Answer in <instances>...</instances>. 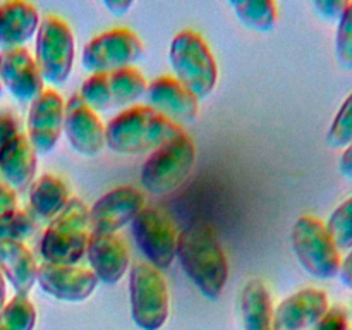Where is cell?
<instances>
[{
	"label": "cell",
	"instance_id": "cell-1",
	"mask_svg": "<svg viewBox=\"0 0 352 330\" xmlns=\"http://www.w3.org/2000/svg\"><path fill=\"white\" fill-rule=\"evenodd\" d=\"M175 258L203 296L220 298L229 278V260L212 227L196 223L179 232Z\"/></svg>",
	"mask_w": 352,
	"mask_h": 330
},
{
	"label": "cell",
	"instance_id": "cell-2",
	"mask_svg": "<svg viewBox=\"0 0 352 330\" xmlns=\"http://www.w3.org/2000/svg\"><path fill=\"white\" fill-rule=\"evenodd\" d=\"M186 131L148 105H134L117 113L105 127V144L119 155L151 153Z\"/></svg>",
	"mask_w": 352,
	"mask_h": 330
},
{
	"label": "cell",
	"instance_id": "cell-3",
	"mask_svg": "<svg viewBox=\"0 0 352 330\" xmlns=\"http://www.w3.org/2000/svg\"><path fill=\"white\" fill-rule=\"evenodd\" d=\"M89 236L88 205L82 199L71 198L41 236L40 253L45 263L78 265L86 256Z\"/></svg>",
	"mask_w": 352,
	"mask_h": 330
},
{
	"label": "cell",
	"instance_id": "cell-4",
	"mask_svg": "<svg viewBox=\"0 0 352 330\" xmlns=\"http://www.w3.org/2000/svg\"><path fill=\"white\" fill-rule=\"evenodd\" d=\"M170 58L174 78L189 89L198 100L206 98L219 81V65L208 43L195 30H184L170 43Z\"/></svg>",
	"mask_w": 352,
	"mask_h": 330
},
{
	"label": "cell",
	"instance_id": "cell-5",
	"mask_svg": "<svg viewBox=\"0 0 352 330\" xmlns=\"http://www.w3.org/2000/svg\"><path fill=\"white\" fill-rule=\"evenodd\" d=\"M196 162V144L188 133L174 138L148 155L141 168V184L155 196L181 188Z\"/></svg>",
	"mask_w": 352,
	"mask_h": 330
},
{
	"label": "cell",
	"instance_id": "cell-6",
	"mask_svg": "<svg viewBox=\"0 0 352 330\" xmlns=\"http://www.w3.org/2000/svg\"><path fill=\"white\" fill-rule=\"evenodd\" d=\"M291 244L299 265L311 277L330 280L339 275L342 263L340 251L320 219L313 215L299 217L292 227Z\"/></svg>",
	"mask_w": 352,
	"mask_h": 330
},
{
	"label": "cell",
	"instance_id": "cell-7",
	"mask_svg": "<svg viewBox=\"0 0 352 330\" xmlns=\"http://www.w3.org/2000/svg\"><path fill=\"white\" fill-rule=\"evenodd\" d=\"M131 316L141 330H160L170 315V294L158 268L143 261L129 272Z\"/></svg>",
	"mask_w": 352,
	"mask_h": 330
},
{
	"label": "cell",
	"instance_id": "cell-8",
	"mask_svg": "<svg viewBox=\"0 0 352 330\" xmlns=\"http://www.w3.org/2000/svg\"><path fill=\"white\" fill-rule=\"evenodd\" d=\"M34 62L45 82L52 86L64 85L74 65V34L58 16H45L36 31Z\"/></svg>",
	"mask_w": 352,
	"mask_h": 330
},
{
	"label": "cell",
	"instance_id": "cell-9",
	"mask_svg": "<svg viewBox=\"0 0 352 330\" xmlns=\"http://www.w3.org/2000/svg\"><path fill=\"white\" fill-rule=\"evenodd\" d=\"M144 43L129 28H113L91 38L82 48V67L91 74H107L133 67L143 58Z\"/></svg>",
	"mask_w": 352,
	"mask_h": 330
},
{
	"label": "cell",
	"instance_id": "cell-10",
	"mask_svg": "<svg viewBox=\"0 0 352 330\" xmlns=\"http://www.w3.org/2000/svg\"><path fill=\"white\" fill-rule=\"evenodd\" d=\"M131 232L136 246L146 258V263L160 272L174 263L179 232L164 210L157 206H144L131 222Z\"/></svg>",
	"mask_w": 352,
	"mask_h": 330
},
{
	"label": "cell",
	"instance_id": "cell-11",
	"mask_svg": "<svg viewBox=\"0 0 352 330\" xmlns=\"http://www.w3.org/2000/svg\"><path fill=\"white\" fill-rule=\"evenodd\" d=\"M148 81L136 67L119 69L107 74H91L85 79L79 96L95 112L120 109L144 96Z\"/></svg>",
	"mask_w": 352,
	"mask_h": 330
},
{
	"label": "cell",
	"instance_id": "cell-12",
	"mask_svg": "<svg viewBox=\"0 0 352 330\" xmlns=\"http://www.w3.org/2000/svg\"><path fill=\"white\" fill-rule=\"evenodd\" d=\"M65 103L58 91L48 88L31 102L28 112V140L36 155H48L57 146L64 131Z\"/></svg>",
	"mask_w": 352,
	"mask_h": 330
},
{
	"label": "cell",
	"instance_id": "cell-13",
	"mask_svg": "<svg viewBox=\"0 0 352 330\" xmlns=\"http://www.w3.org/2000/svg\"><path fill=\"white\" fill-rule=\"evenodd\" d=\"M143 208L144 196L134 186L112 189L89 208L91 232L117 234V230L133 222Z\"/></svg>",
	"mask_w": 352,
	"mask_h": 330
},
{
	"label": "cell",
	"instance_id": "cell-14",
	"mask_svg": "<svg viewBox=\"0 0 352 330\" xmlns=\"http://www.w3.org/2000/svg\"><path fill=\"white\" fill-rule=\"evenodd\" d=\"M0 82L21 103H31L45 91V81L26 47L0 50Z\"/></svg>",
	"mask_w": 352,
	"mask_h": 330
},
{
	"label": "cell",
	"instance_id": "cell-15",
	"mask_svg": "<svg viewBox=\"0 0 352 330\" xmlns=\"http://www.w3.org/2000/svg\"><path fill=\"white\" fill-rule=\"evenodd\" d=\"M64 131L71 146L82 157H98L105 148V126L79 93H74L65 103Z\"/></svg>",
	"mask_w": 352,
	"mask_h": 330
},
{
	"label": "cell",
	"instance_id": "cell-16",
	"mask_svg": "<svg viewBox=\"0 0 352 330\" xmlns=\"http://www.w3.org/2000/svg\"><path fill=\"white\" fill-rule=\"evenodd\" d=\"M36 282L45 294L65 302L85 301L98 285V278L88 268L54 263H43L38 267Z\"/></svg>",
	"mask_w": 352,
	"mask_h": 330
},
{
	"label": "cell",
	"instance_id": "cell-17",
	"mask_svg": "<svg viewBox=\"0 0 352 330\" xmlns=\"http://www.w3.org/2000/svg\"><path fill=\"white\" fill-rule=\"evenodd\" d=\"M148 107L175 124H189L198 117L199 100L174 76H162L148 85L144 93Z\"/></svg>",
	"mask_w": 352,
	"mask_h": 330
},
{
	"label": "cell",
	"instance_id": "cell-18",
	"mask_svg": "<svg viewBox=\"0 0 352 330\" xmlns=\"http://www.w3.org/2000/svg\"><path fill=\"white\" fill-rule=\"evenodd\" d=\"M86 258L95 277L103 284H117L129 270V248L119 234L91 232Z\"/></svg>",
	"mask_w": 352,
	"mask_h": 330
},
{
	"label": "cell",
	"instance_id": "cell-19",
	"mask_svg": "<svg viewBox=\"0 0 352 330\" xmlns=\"http://www.w3.org/2000/svg\"><path fill=\"white\" fill-rule=\"evenodd\" d=\"M330 309L325 291L306 287L294 292L275 308L277 330H309Z\"/></svg>",
	"mask_w": 352,
	"mask_h": 330
},
{
	"label": "cell",
	"instance_id": "cell-20",
	"mask_svg": "<svg viewBox=\"0 0 352 330\" xmlns=\"http://www.w3.org/2000/svg\"><path fill=\"white\" fill-rule=\"evenodd\" d=\"M38 155L24 133L0 148V175L14 191H28L36 177Z\"/></svg>",
	"mask_w": 352,
	"mask_h": 330
},
{
	"label": "cell",
	"instance_id": "cell-21",
	"mask_svg": "<svg viewBox=\"0 0 352 330\" xmlns=\"http://www.w3.org/2000/svg\"><path fill=\"white\" fill-rule=\"evenodd\" d=\"M40 23V12L33 3H0V50L24 47L36 34Z\"/></svg>",
	"mask_w": 352,
	"mask_h": 330
},
{
	"label": "cell",
	"instance_id": "cell-22",
	"mask_svg": "<svg viewBox=\"0 0 352 330\" xmlns=\"http://www.w3.org/2000/svg\"><path fill=\"white\" fill-rule=\"evenodd\" d=\"M0 272L17 296H28L36 284V258L21 241H0Z\"/></svg>",
	"mask_w": 352,
	"mask_h": 330
},
{
	"label": "cell",
	"instance_id": "cell-23",
	"mask_svg": "<svg viewBox=\"0 0 352 330\" xmlns=\"http://www.w3.org/2000/svg\"><path fill=\"white\" fill-rule=\"evenodd\" d=\"M239 315L243 330H277L270 291L258 278L248 282L241 291Z\"/></svg>",
	"mask_w": 352,
	"mask_h": 330
},
{
	"label": "cell",
	"instance_id": "cell-24",
	"mask_svg": "<svg viewBox=\"0 0 352 330\" xmlns=\"http://www.w3.org/2000/svg\"><path fill=\"white\" fill-rule=\"evenodd\" d=\"M69 199L67 184L54 174H43L30 188L31 208L43 220H54L65 208Z\"/></svg>",
	"mask_w": 352,
	"mask_h": 330
},
{
	"label": "cell",
	"instance_id": "cell-25",
	"mask_svg": "<svg viewBox=\"0 0 352 330\" xmlns=\"http://www.w3.org/2000/svg\"><path fill=\"white\" fill-rule=\"evenodd\" d=\"M230 6L237 19L253 31L268 33L277 24V3L270 0H239V2H230Z\"/></svg>",
	"mask_w": 352,
	"mask_h": 330
},
{
	"label": "cell",
	"instance_id": "cell-26",
	"mask_svg": "<svg viewBox=\"0 0 352 330\" xmlns=\"http://www.w3.org/2000/svg\"><path fill=\"white\" fill-rule=\"evenodd\" d=\"M36 309L28 296H14L0 309V330H33Z\"/></svg>",
	"mask_w": 352,
	"mask_h": 330
},
{
	"label": "cell",
	"instance_id": "cell-27",
	"mask_svg": "<svg viewBox=\"0 0 352 330\" xmlns=\"http://www.w3.org/2000/svg\"><path fill=\"white\" fill-rule=\"evenodd\" d=\"M325 226L339 251L352 250V196L333 210Z\"/></svg>",
	"mask_w": 352,
	"mask_h": 330
},
{
	"label": "cell",
	"instance_id": "cell-28",
	"mask_svg": "<svg viewBox=\"0 0 352 330\" xmlns=\"http://www.w3.org/2000/svg\"><path fill=\"white\" fill-rule=\"evenodd\" d=\"M36 230V222L33 217L23 210L0 215V241H21L31 237Z\"/></svg>",
	"mask_w": 352,
	"mask_h": 330
},
{
	"label": "cell",
	"instance_id": "cell-29",
	"mask_svg": "<svg viewBox=\"0 0 352 330\" xmlns=\"http://www.w3.org/2000/svg\"><path fill=\"white\" fill-rule=\"evenodd\" d=\"M327 143L332 148H344V150L352 144V93L333 117L327 133Z\"/></svg>",
	"mask_w": 352,
	"mask_h": 330
},
{
	"label": "cell",
	"instance_id": "cell-30",
	"mask_svg": "<svg viewBox=\"0 0 352 330\" xmlns=\"http://www.w3.org/2000/svg\"><path fill=\"white\" fill-rule=\"evenodd\" d=\"M336 55L337 62L344 69H352V2H347L346 10L339 19L336 33Z\"/></svg>",
	"mask_w": 352,
	"mask_h": 330
},
{
	"label": "cell",
	"instance_id": "cell-31",
	"mask_svg": "<svg viewBox=\"0 0 352 330\" xmlns=\"http://www.w3.org/2000/svg\"><path fill=\"white\" fill-rule=\"evenodd\" d=\"M349 322H347V313L342 308H330L325 316L320 318L318 323L309 330H347Z\"/></svg>",
	"mask_w": 352,
	"mask_h": 330
},
{
	"label": "cell",
	"instance_id": "cell-32",
	"mask_svg": "<svg viewBox=\"0 0 352 330\" xmlns=\"http://www.w3.org/2000/svg\"><path fill=\"white\" fill-rule=\"evenodd\" d=\"M19 133H23L19 119L10 110H0V148Z\"/></svg>",
	"mask_w": 352,
	"mask_h": 330
},
{
	"label": "cell",
	"instance_id": "cell-33",
	"mask_svg": "<svg viewBox=\"0 0 352 330\" xmlns=\"http://www.w3.org/2000/svg\"><path fill=\"white\" fill-rule=\"evenodd\" d=\"M347 2L346 0H320V2H315L316 12L320 14L325 19H340L342 12L346 10Z\"/></svg>",
	"mask_w": 352,
	"mask_h": 330
},
{
	"label": "cell",
	"instance_id": "cell-34",
	"mask_svg": "<svg viewBox=\"0 0 352 330\" xmlns=\"http://www.w3.org/2000/svg\"><path fill=\"white\" fill-rule=\"evenodd\" d=\"M17 210V195L0 175V215Z\"/></svg>",
	"mask_w": 352,
	"mask_h": 330
},
{
	"label": "cell",
	"instance_id": "cell-35",
	"mask_svg": "<svg viewBox=\"0 0 352 330\" xmlns=\"http://www.w3.org/2000/svg\"><path fill=\"white\" fill-rule=\"evenodd\" d=\"M337 277L340 278V282H342L346 287L352 289V250L347 253V256L344 258L342 263H340V270Z\"/></svg>",
	"mask_w": 352,
	"mask_h": 330
},
{
	"label": "cell",
	"instance_id": "cell-36",
	"mask_svg": "<svg viewBox=\"0 0 352 330\" xmlns=\"http://www.w3.org/2000/svg\"><path fill=\"white\" fill-rule=\"evenodd\" d=\"M103 6H105V9H109L113 16H124L134 3L131 2V0H105Z\"/></svg>",
	"mask_w": 352,
	"mask_h": 330
},
{
	"label": "cell",
	"instance_id": "cell-37",
	"mask_svg": "<svg viewBox=\"0 0 352 330\" xmlns=\"http://www.w3.org/2000/svg\"><path fill=\"white\" fill-rule=\"evenodd\" d=\"M339 168L340 172H342L344 177L351 179L352 181V144L344 150L342 157H340L339 160Z\"/></svg>",
	"mask_w": 352,
	"mask_h": 330
},
{
	"label": "cell",
	"instance_id": "cell-38",
	"mask_svg": "<svg viewBox=\"0 0 352 330\" xmlns=\"http://www.w3.org/2000/svg\"><path fill=\"white\" fill-rule=\"evenodd\" d=\"M7 302V287H6V278H3L2 272H0V309L6 306Z\"/></svg>",
	"mask_w": 352,
	"mask_h": 330
},
{
	"label": "cell",
	"instance_id": "cell-39",
	"mask_svg": "<svg viewBox=\"0 0 352 330\" xmlns=\"http://www.w3.org/2000/svg\"><path fill=\"white\" fill-rule=\"evenodd\" d=\"M2 93H3V86H2V82H0V96H2Z\"/></svg>",
	"mask_w": 352,
	"mask_h": 330
}]
</instances>
